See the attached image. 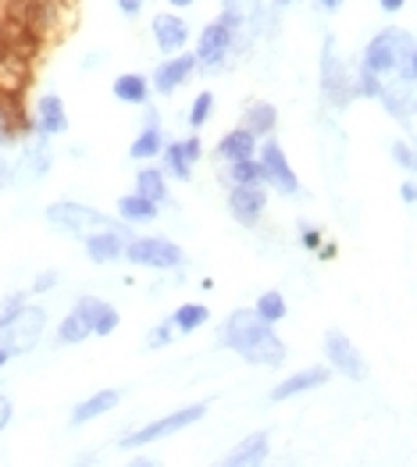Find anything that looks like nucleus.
I'll return each mask as SVG.
<instances>
[{"label": "nucleus", "mask_w": 417, "mask_h": 467, "mask_svg": "<svg viewBox=\"0 0 417 467\" xmlns=\"http://www.w3.org/2000/svg\"><path fill=\"white\" fill-rule=\"evenodd\" d=\"M222 343L228 350H235L250 364H265V368H278L286 360V347L282 339L271 332L265 317L257 311H235L222 328Z\"/></svg>", "instance_id": "obj_1"}, {"label": "nucleus", "mask_w": 417, "mask_h": 467, "mask_svg": "<svg viewBox=\"0 0 417 467\" xmlns=\"http://www.w3.org/2000/svg\"><path fill=\"white\" fill-rule=\"evenodd\" d=\"M364 68L371 72H396L403 82H414L417 76V54H414V36L407 29H385L368 43L364 50Z\"/></svg>", "instance_id": "obj_2"}, {"label": "nucleus", "mask_w": 417, "mask_h": 467, "mask_svg": "<svg viewBox=\"0 0 417 467\" xmlns=\"http://www.w3.org/2000/svg\"><path fill=\"white\" fill-rule=\"evenodd\" d=\"M43 325L47 317L39 307H15V311H0V347L11 353H26L33 350L43 336Z\"/></svg>", "instance_id": "obj_3"}, {"label": "nucleus", "mask_w": 417, "mask_h": 467, "mask_svg": "<svg viewBox=\"0 0 417 467\" xmlns=\"http://www.w3.org/2000/svg\"><path fill=\"white\" fill-rule=\"evenodd\" d=\"M47 218H50L54 229L78 235V239H86V235L100 233V229L111 225V218H104L100 211L82 207V203H54V207H47Z\"/></svg>", "instance_id": "obj_4"}, {"label": "nucleus", "mask_w": 417, "mask_h": 467, "mask_svg": "<svg viewBox=\"0 0 417 467\" xmlns=\"http://www.w3.org/2000/svg\"><path fill=\"white\" fill-rule=\"evenodd\" d=\"M203 414H207V407H203V403H196V407H186V410H179V414H168V418H161V421H151V425L136 429L132 435H125V439H121V450H140V446H151V442L164 439V435H175V431L196 425Z\"/></svg>", "instance_id": "obj_5"}, {"label": "nucleus", "mask_w": 417, "mask_h": 467, "mask_svg": "<svg viewBox=\"0 0 417 467\" xmlns=\"http://www.w3.org/2000/svg\"><path fill=\"white\" fill-rule=\"evenodd\" d=\"M132 265H147V268H179L182 265V250L172 243V239H157V235H147V239H129L125 243V254Z\"/></svg>", "instance_id": "obj_6"}, {"label": "nucleus", "mask_w": 417, "mask_h": 467, "mask_svg": "<svg viewBox=\"0 0 417 467\" xmlns=\"http://www.w3.org/2000/svg\"><path fill=\"white\" fill-rule=\"evenodd\" d=\"M228 207H232V218L250 229V225H257L261 214H265L267 190L261 182H235V190L228 193Z\"/></svg>", "instance_id": "obj_7"}, {"label": "nucleus", "mask_w": 417, "mask_h": 467, "mask_svg": "<svg viewBox=\"0 0 417 467\" xmlns=\"http://www.w3.org/2000/svg\"><path fill=\"white\" fill-rule=\"evenodd\" d=\"M321 89L328 100L346 104L349 100V76L342 57H336V36H325V54H321Z\"/></svg>", "instance_id": "obj_8"}, {"label": "nucleus", "mask_w": 417, "mask_h": 467, "mask_svg": "<svg viewBox=\"0 0 417 467\" xmlns=\"http://www.w3.org/2000/svg\"><path fill=\"white\" fill-rule=\"evenodd\" d=\"M261 168H265V182H271L275 190H282L286 196L300 193V179L293 175L289 161H286L282 147H278L275 140H267L265 147H261Z\"/></svg>", "instance_id": "obj_9"}, {"label": "nucleus", "mask_w": 417, "mask_h": 467, "mask_svg": "<svg viewBox=\"0 0 417 467\" xmlns=\"http://www.w3.org/2000/svg\"><path fill=\"white\" fill-rule=\"evenodd\" d=\"M325 353H328L332 368H339L346 379H353V382H364V379H368V364L360 360L357 347H353L342 332H328V336H325Z\"/></svg>", "instance_id": "obj_10"}, {"label": "nucleus", "mask_w": 417, "mask_h": 467, "mask_svg": "<svg viewBox=\"0 0 417 467\" xmlns=\"http://www.w3.org/2000/svg\"><path fill=\"white\" fill-rule=\"evenodd\" d=\"M222 7H225L222 22L232 29V47L246 43L257 33V18H261V4L257 0H222Z\"/></svg>", "instance_id": "obj_11"}, {"label": "nucleus", "mask_w": 417, "mask_h": 467, "mask_svg": "<svg viewBox=\"0 0 417 467\" xmlns=\"http://www.w3.org/2000/svg\"><path fill=\"white\" fill-rule=\"evenodd\" d=\"M228 50H232V29H228L225 22H214V26H207L200 33V43H196L193 57L203 68H218V65H225Z\"/></svg>", "instance_id": "obj_12"}, {"label": "nucleus", "mask_w": 417, "mask_h": 467, "mask_svg": "<svg viewBox=\"0 0 417 467\" xmlns=\"http://www.w3.org/2000/svg\"><path fill=\"white\" fill-rule=\"evenodd\" d=\"M125 243H129V235L121 225H108V229H100V233L86 235V254H89V261H97V265H111L118 261L121 254H125Z\"/></svg>", "instance_id": "obj_13"}, {"label": "nucleus", "mask_w": 417, "mask_h": 467, "mask_svg": "<svg viewBox=\"0 0 417 467\" xmlns=\"http://www.w3.org/2000/svg\"><path fill=\"white\" fill-rule=\"evenodd\" d=\"M196 68V57L193 54H179V57H172V61H164L157 72H153V89L157 93H175L186 78H190V72Z\"/></svg>", "instance_id": "obj_14"}, {"label": "nucleus", "mask_w": 417, "mask_h": 467, "mask_svg": "<svg viewBox=\"0 0 417 467\" xmlns=\"http://www.w3.org/2000/svg\"><path fill=\"white\" fill-rule=\"evenodd\" d=\"M153 39H157V47L164 54H179L186 47V39H190V29H186V22L179 15H157L153 18Z\"/></svg>", "instance_id": "obj_15"}, {"label": "nucleus", "mask_w": 417, "mask_h": 467, "mask_svg": "<svg viewBox=\"0 0 417 467\" xmlns=\"http://www.w3.org/2000/svg\"><path fill=\"white\" fill-rule=\"evenodd\" d=\"M36 132L39 136H47V140H54V136H61V132H68V115H65V104H61V97H43L36 108Z\"/></svg>", "instance_id": "obj_16"}, {"label": "nucleus", "mask_w": 417, "mask_h": 467, "mask_svg": "<svg viewBox=\"0 0 417 467\" xmlns=\"http://www.w3.org/2000/svg\"><path fill=\"white\" fill-rule=\"evenodd\" d=\"M76 311L89 321L93 336H111L114 328H118V311H114V307H108L104 300H97V296H82Z\"/></svg>", "instance_id": "obj_17"}, {"label": "nucleus", "mask_w": 417, "mask_h": 467, "mask_svg": "<svg viewBox=\"0 0 417 467\" xmlns=\"http://www.w3.org/2000/svg\"><path fill=\"white\" fill-rule=\"evenodd\" d=\"M325 382H328V368H307V371H297L293 379H286L278 389L271 392V400L282 403V400H293V396L314 389V386H325Z\"/></svg>", "instance_id": "obj_18"}, {"label": "nucleus", "mask_w": 417, "mask_h": 467, "mask_svg": "<svg viewBox=\"0 0 417 467\" xmlns=\"http://www.w3.org/2000/svg\"><path fill=\"white\" fill-rule=\"evenodd\" d=\"M164 150V147H161ZM200 157V140H186V143H168V150H164V161H168V171L175 175V179H190L193 171V161Z\"/></svg>", "instance_id": "obj_19"}, {"label": "nucleus", "mask_w": 417, "mask_h": 467, "mask_svg": "<svg viewBox=\"0 0 417 467\" xmlns=\"http://www.w3.org/2000/svg\"><path fill=\"white\" fill-rule=\"evenodd\" d=\"M118 400H121V392H118V389L93 392L89 400H82L76 410H72V425H86V421H93V418L108 414V410H114V407H118Z\"/></svg>", "instance_id": "obj_20"}, {"label": "nucleus", "mask_w": 417, "mask_h": 467, "mask_svg": "<svg viewBox=\"0 0 417 467\" xmlns=\"http://www.w3.org/2000/svg\"><path fill=\"white\" fill-rule=\"evenodd\" d=\"M267 457V435L265 431H254V435H246L232 453L225 457V464H235V467H250V464H261Z\"/></svg>", "instance_id": "obj_21"}, {"label": "nucleus", "mask_w": 417, "mask_h": 467, "mask_svg": "<svg viewBox=\"0 0 417 467\" xmlns=\"http://www.w3.org/2000/svg\"><path fill=\"white\" fill-rule=\"evenodd\" d=\"M118 214H121L129 225L153 222V218H157V203H153V200H147V196H140V193L121 196V200H118Z\"/></svg>", "instance_id": "obj_22"}, {"label": "nucleus", "mask_w": 417, "mask_h": 467, "mask_svg": "<svg viewBox=\"0 0 417 467\" xmlns=\"http://www.w3.org/2000/svg\"><path fill=\"white\" fill-rule=\"evenodd\" d=\"M257 150V136L243 125V129H235V132H228L225 140L218 143V154L228 157V161H235V157H254Z\"/></svg>", "instance_id": "obj_23"}, {"label": "nucleus", "mask_w": 417, "mask_h": 467, "mask_svg": "<svg viewBox=\"0 0 417 467\" xmlns=\"http://www.w3.org/2000/svg\"><path fill=\"white\" fill-rule=\"evenodd\" d=\"M114 97L121 104H147V78L143 76H118L114 78Z\"/></svg>", "instance_id": "obj_24"}, {"label": "nucleus", "mask_w": 417, "mask_h": 467, "mask_svg": "<svg viewBox=\"0 0 417 467\" xmlns=\"http://www.w3.org/2000/svg\"><path fill=\"white\" fill-rule=\"evenodd\" d=\"M136 193L153 200V203H161L164 196H168V186H164V175L157 171V168H143L140 175H136Z\"/></svg>", "instance_id": "obj_25"}, {"label": "nucleus", "mask_w": 417, "mask_h": 467, "mask_svg": "<svg viewBox=\"0 0 417 467\" xmlns=\"http://www.w3.org/2000/svg\"><path fill=\"white\" fill-rule=\"evenodd\" d=\"M228 179H232V182H265V168H261V161H254V157H235V161L228 164Z\"/></svg>", "instance_id": "obj_26"}, {"label": "nucleus", "mask_w": 417, "mask_h": 467, "mask_svg": "<svg viewBox=\"0 0 417 467\" xmlns=\"http://www.w3.org/2000/svg\"><path fill=\"white\" fill-rule=\"evenodd\" d=\"M86 336H93V328H89V321H86L78 311L68 314V317L61 321V328H57V339L68 343V347H72V343H82Z\"/></svg>", "instance_id": "obj_27"}, {"label": "nucleus", "mask_w": 417, "mask_h": 467, "mask_svg": "<svg viewBox=\"0 0 417 467\" xmlns=\"http://www.w3.org/2000/svg\"><path fill=\"white\" fill-rule=\"evenodd\" d=\"M275 108L271 104H254V108H246V129L254 132V136H265L275 129Z\"/></svg>", "instance_id": "obj_28"}, {"label": "nucleus", "mask_w": 417, "mask_h": 467, "mask_svg": "<svg viewBox=\"0 0 417 467\" xmlns=\"http://www.w3.org/2000/svg\"><path fill=\"white\" fill-rule=\"evenodd\" d=\"M203 321H207V307H203V304H182V307L175 311V317H172V325H175L179 332H196Z\"/></svg>", "instance_id": "obj_29"}, {"label": "nucleus", "mask_w": 417, "mask_h": 467, "mask_svg": "<svg viewBox=\"0 0 417 467\" xmlns=\"http://www.w3.org/2000/svg\"><path fill=\"white\" fill-rule=\"evenodd\" d=\"M161 147H164V140H161L157 125H151V129H143V132L136 136V143L129 147V154L132 157H157L161 154Z\"/></svg>", "instance_id": "obj_30"}, {"label": "nucleus", "mask_w": 417, "mask_h": 467, "mask_svg": "<svg viewBox=\"0 0 417 467\" xmlns=\"http://www.w3.org/2000/svg\"><path fill=\"white\" fill-rule=\"evenodd\" d=\"M254 311L261 314L267 325H275V321H282V317H286V296L271 289V293H265V296L254 304Z\"/></svg>", "instance_id": "obj_31"}, {"label": "nucleus", "mask_w": 417, "mask_h": 467, "mask_svg": "<svg viewBox=\"0 0 417 467\" xmlns=\"http://www.w3.org/2000/svg\"><path fill=\"white\" fill-rule=\"evenodd\" d=\"M26 164L33 168V175H43L50 168V150H47V136H39L33 143H26Z\"/></svg>", "instance_id": "obj_32"}, {"label": "nucleus", "mask_w": 417, "mask_h": 467, "mask_svg": "<svg viewBox=\"0 0 417 467\" xmlns=\"http://www.w3.org/2000/svg\"><path fill=\"white\" fill-rule=\"evenodd\" d=\"M18 129H22V121H18V111H15L7 100H0V147L15 143V140H18Z\"/></svg>", "instance_id": "obj_33"}, {"label": "nucleus", "mask_w": 417, "mask_h": 467, "mask_svg": "<svg viewBox=\"0 0 417 467\" xmlns=\"http://www.w3.org/2000/svg\"><path fill=\"white\" fill-rule=\"evenodd\" d=\"M211 108H214V97H211V93H200V97L193 100V108H190V125H193V129H200V125L211 118Z\"/></svg>", "instance_id": "obj_34"}, {"label": "nucleus", "mask_w": 417, "mask_h": 467, "mask_svg": "<svg viewBox=\"0 0 417 467\" xmlns=\"http://www.w3.org/2000/svg\"><path fill=\"white\" fill-rule=\"evenodd\" d=\"M379 97L385 100V111H389L392 118H407V115H411V100H403V97H396V93H385V89H381Z\"/></svg>", "instance_id": "obj_35"}, {"label": "nucleus", "mask_w": 417, "mask_h": 467, "mask_svg": "<svg viewBox=\"0 0 417 467\" xmlns=\"http://www.w3.org/2000/svg\"><path fill=\"white\" fill-rule=\"evenodd\" d=\"M357 93H364V97H379V93H381V78H379V72L364 68V72H360V78H357Z\"/></svg>", "instance_id": "obj_36"}, {"label": "nucleus", "mask_w": 417, "mask_h": 467, "mask_svg": "<svg viewBox=\"0 0 417 467\" xmlns=\"http://www.w3.org/2000/svg\"><path fill=\"white\" fill-rule=\"evenodd\" d=\"M392 157H396L400 168H407V171L414 168V150H411L407 143H392Z\"/></svg>", "instance_id": "obj_37"}, {"label": "nucleus", "mask_w": 417, "mask_h": 467, "mask_svg": "<svg viewBox=\"0 0 417 467\" xmlns=\"http://www.w3.org/2000/svg\"><path fill=\"white\" fill-rule=\"evenodd\" d=\"M147 343H151V347H164V343H172V325H157Z\"/></svg>", "instance_id": "obj_38"}, {"label": "nucleus", "mask_w": 417, "mask_h": 467, "mask_svg": "<svg viewBox=\"0 0 417 467\" xmlns=\"http://www.w3.org/2000/svg\"><path fill=\"white\" fill-rule=\"evenodd\" d=\"M50 285H57V275H54V272H43L36 282H33V289H36V293H47Z\"/></svg>", "instance_id": "obj_39"}, {"label": "nucleus", "mask_w": 417, "mask_h": 467, "mask_svg": "<svg viewBox=\"0 0 417 467\" xmlns=\"http://www.w3.org/2000/svg\"><path fill=\"white\" fill-rule=\"evenodd\" d=\"M7 421H11V400L0 396V431L7 429Z\"/></svg>", "instance_id": "obj_40"}, {"label": "nucleus", "mask_w": 417, "mask_h": 467, "mask_svg": "<svg viewBox=\"0 0 417 467\" xmlns=\"http://www.w3.org/2000/svg\"><path fill=\"white\" fill-rule=\"evenodd\" d=\"M147 0H118V7L125 11V15H140V7H143Z\"/></svg>", "instance_id": "obj_41"}, {"label": "nucleus", "mask_w": 417, "mask_h": 467, "mask_svg": "<svg viewBox=\"0 0 417 467\" xmlns=\"http://www.w3.org/2000/svg\"><path fill=\"white\" fill-rule=\"evenodd\" d=\"M379 4H381V11H389V15H396V11H400V7L407 4V0H379Z\"/></svg>", "instance_id": "obj_42"}, {"label": "nucleus", "mask_w": 417, "mask_h": 467, "mask_svg": "<svg viewBox=\"0 0 417 467\" xmlns=\"http://www.w3.org/2000/svg\"><path fill=\"white\" fill-rule=\"evenodd\" d=\"M318 243H321V235H318V233H307V229H304V246H307V250H314Z\"/></svg>", "instance_id": "obj_43"}, {"label": "nucleus", "mask_w": 417, "mask_h": 467, "mask_svg": "<svg viewBox=\"0 0 417 467\" xmlns=\"http://www.w3.org/2000/svg\"><path fill=\"white\" fill-rule=\"evenodd\" d=\"M403 200L414 203V182H403Z\"/></svg>", "instance_id": "obj_44"}, {"label": "nucleus", "mask_w": 417, "mask_h": 467, "mask_svg": "<svg viewBox=\"0 0 417 467\" xmlns=\"http://www.w3.org/2000/svg\"><path fill=\"white\" fill-rule=\"evenodd\" d=\"M339 4L342 0H321V7H325V11H339Z\"/></svg>", "instance_id": "obj_45"}, {"label": "nucleus", "mask_w": 417, "mask_h": 467, "mask_svg": "<svg viewBox=\"0 0 417 467\" xmlns=\"http://www.w3.org/2000/svg\"><path fill=\"white\" fill-rule=\"evenodd\" d=\"M168 4H175V7H190V4H196V0H168Z\"/></svg>", "instance_id": "obj_46"}, {"label": "nucleus", "mask_w": 417, "mask_h": 467, "mask_svg": "<svg viewBox=\"0 0 417 467\" xmlns=\"http://www.w3.org/2000/svg\"><path fill=\"white\" fill-rule=\"evenodd\" d=\"M7 360H11V353H7V350H4V347H0V368H4Z\"/></svg>", "instance_id": "obj_47"}, {"label": "nucleus", "mask_w": 417, "mask_h": 467, "mask_svg": "<svg viewBox=\"0 0 417 467\" xmlns=\"http://www.w3.org/2000/svg\"><path fill=\"white\" fill-rule=\"evenodd\" d=\"M4 182H7V171H4V164H0V186H4Z\"/></svg>", "instance_id": "obj_48"}, {"label": "nucleus", "mask_w": 417, "mask_h": 467, "mask_svg": "<svg viewBox=\"0 0 417 467\" xmlns=\"http://www.w3.org/2000/svg\"><path fill=\"white\" fill-rule=\"evenodd\" d=\"M286 4H293V0H278V7H286Z\"/></svg>", "instance_id": "obj_49"}]
</instances>
